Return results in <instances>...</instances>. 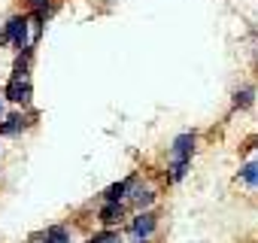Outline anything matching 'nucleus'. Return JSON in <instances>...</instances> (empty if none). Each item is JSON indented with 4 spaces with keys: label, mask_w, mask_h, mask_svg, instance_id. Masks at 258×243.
<instances>
[{
    "label": "nucleus",
    "mask_w": 258,
    "mask_h": 243,
    "mask_svg": "<svg viewBox=\"0 0 258 243\" xmlns=\"http://www.w3.org/2000/svg\"><path fill=\"white\" fill-rule=\"evenodd\" d=\"M7 97L16 103H28L31 100V82L28 76H13V82L7 85Z\"/></svg>",
    "instance_id": "nucleus-2"
},
{
    "label": "nucleus",
    "mask_w": 258,
    "mask_h": 243,
    "mask_svg": "<svg viewBox=\"0 0 258 243\" xmlns=\"http://www.w3.org/2000/svg\"><path fill=\"white\" fill-rule=\"evenodd\" d=\"M155 231V216L152 213H140L134 222H131V234L134 237H149Z\"/></svg>",
    "instance_id": "nucleus-4"
},
{
    "label": "nucleus",
    "mask_w": 258,
    "mask_h": 243,
    "mask_svg": "<svg viewBox=\"0 0 258 243\" xmlns=\"http://www.w3.org/2000/svg\"><path fill=\"white\" fill-rule=\"evenodd\" d=\"M22 128H25V118H22V115H10V118H7V125L0 128V134H19Z\"/></svg>",
    "instance_id": "nucleus-8"
},
{
    "label": "nucleus",
    "mask_w": 258,
    "mask_h": 243,
    "mask_svg": "<svg viewBox=\"0 0 258 243\" xmlns=\"http://www.w3.org/2000/svg\"><path fill=\"white\" fill-rule=\"evenodd\" d=\"M0 112H4V106H0Z\"/></svg>",
    "instance_id": "nucleus-14"
},
{
    "label": "nucleus",
    "mask_w": 258,
    "mask_h": 243,
    "mask_svg": "<svg viewBox=\"0 0 258 243\" xmlns=\"http://www.w3.org/2000/svg\"><path fill=\"white\" fill-rule=\"evenodd\" d=\"M46 4H49V0H31V7H34L37 13H43V10H46Z\"/></svg>",
    "instance_id": "nucleus-13"
},
{
    "label": "nucleus",
    "mask_w": 258,
    "mask_h": 243,
    "mask_svg": "<svg viewBox=\"0 0 258 243\" xmlns=\"http://www.w3.org/2000/svg\"><path fill=\"white\" fill-rule=\"evenodd\" d=\"M240 176H243L249 186H255V189H258V164H246V167L240 170Z\"/></svg>",
    "instance_id": "nucleus-9"
},
{
    "label": "nucleus",
    "mask_w": 258,
    "mask_h": 243,
    "mask_svg": "<svg viewBox=\"0 0 258 243\" xmlns=\"http://www.w3.org/2000/svg\"><path fill=\"white\" fill-rule=\"evenodd\" d=\"M121 216H124V210H121V204H118V201H106V207L100 210L103 225H115V222H121Z\"/></svg>",
    "instance_id": "nucleus-5"
},
{
    "label": "nucleus",
    "mask_w": 258,
    "mask_h": 243,
    "mask_svg": "<svg viewBox=\"0 0 258 243\" xmlns=\"http://www.w3.org/2000/svg\"><path fill=\"white\" fill-rule=\"evenodd\" d=\"M195 149V134H179L173 140V161H188Z\"/></svg>",
    "instance_id": "nucleus-3"
},
{
    "label": "nucleus",
    "mask_w": 258,
    "mask_h": 243,
    "mask_svg": "<svg viewBox=\"0 0 258 243\" xmlns=\"http://www.w3.org/2000/svg\"><path fill=\"white\" fill-rule=\"evenodd\" d=\"M152 201H155L152 192H137V195H134V204H137V207H146V204H152Z\"/></svg>",
    "instance_id": "nucleus-12"
},
{
    "label": "nucleus",
    "mask_w": 258,
    "mask_h": 243,
    "mask_svg": "<svg viewBox=\"0 0 258 243\" xmlns=\"http://www.w3.org/2000/svg\"><path fill=\"white\" fill-rule=\"evenodd\" d=\"M252 97H255V91H252V88H243V91H237V94H234V103H237V106H249V103H252Z\"/></svg>",
    "instance_id": "nucleus-10"
},
{
    "label": "nucleus",
    "mask_w": 258,
    "mask_h": 243,
    "mask_svg": "<svg viewBox=\"0 0 258 243\" xmlns=\"http://www.w3.org/2000/svg\"><path fill=\"white\" fill-rule=\"evenodd\" d=\"M88 243H121V240H118V234H112V231H103V234L91 237Z\"/></svg>",
    "instance_id": "nucleus-11"
},
{
    "label": "nucleus",
    "mask_w": 258,
    "mask_h": 243,
    "mask_svg": "<svg viewBox=\"0 0 258 243\" xmlns=\"http://www.w3.org/2000/svg\"><path fill=\"white\" fill-rule=\"evenodd\" d=\"M16 49H28V19L25 16H16L10 25H7V34H4Z\"/></svg>",
    "instance_id": "nucleus-1"
},
{
    "label": "nucleus",
    "mask_w": 258,
    "mask_h": 243,
    "mask_svg": "<svg viewBox=\"0 0 258 243\" xmlns=\"http://www.w3.org/2000/svg\"><path fill=\"white\" fill-rule=\"evenodd\" d=\"M140 243H146V240H140Z\"/></svg>",
    "instance_id": "nucleus-15"
},
{
    "label": "nucleus",
    "mask_w": 258,
    "mask_h": 243,
    "mask_svg": "<svg viewBox=\"0 0 258 243\" xmlns=\"http://www.w3.org/2000/svg\"><path fill=\"white\" fill-rule=\"evenodd\" d=\"M131 186H134V179H121V183L109 186V189H106V201H118V198H121L127 189H131Z\"/></svg>",
    "instance_id": "nucleus-6"
},
{
    "label": "nucleus",
    "mask_w": 258,
    "mask_h": 243,
    "mask_svg": "<svg viewBox=\"0 0 258 243\" xmlns=\"http://www.w3.org/2000/svg\"><path fill=\"white\" fill-rule=\"evenodd\" d=\"M46 243H70V234L61 228V225H52L46 231Z\"/></svg>",
    "instance_id": "nucleus-7"
}]
</instances>
